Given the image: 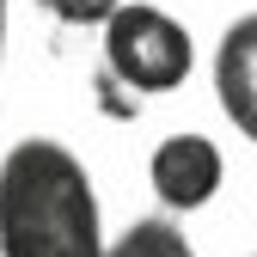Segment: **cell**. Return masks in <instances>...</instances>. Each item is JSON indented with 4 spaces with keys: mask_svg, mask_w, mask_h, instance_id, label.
Masks as SVG:
<instances>
[{
    "mask_svg": "<svg viewBox=\"0 0 257 257\" xmlns=\"http://www.w3.org/2000/svg\"><path fill=\"white\" fill-rule=\"evenodd\" d=\"M0 257H104L98 190L74 147L31 135L0 153Z\"/></svg>",
    "mask_w": 257,
    "mask_h": 257,
    "instance_id": "cell-1",
    "label": "cell"
},
{
    "mask_svg": "<svg viewBox=\"0 0 257 257\" xmlns=\"http://www.w3.org/2000/svg\"><path fill=\"white\" fill-rule=\"evenodd\" d=\"M196 68V37L166 13V7H141L128 0L122 13H110L98 25V74L104 86L128 92V110L141 98H166L178 92Z\"/></svg>",
    "mask_w": 257,
    "mask_h": 257,
    "instance_id": "cell-2",
    "label": "cell"
},
{
    "mask_svg": "<svg viewBox=\"0 0 257 257\" xmlns=\"http://www.w3.org/2000/svg\"><path fill=\"white\" fill-rule=\"evenodd\" d=\"M220 178H227V159L202 128H178V135H159V147L147 153V184L166 214H196L220 196Z\"/></svg>",
    "mask_w": 257,
    "mask_h": 257,
    "instance_id": "cell-3",
    "label": "cell"
},
{
    "mask_svg": "<svg viewBox=\"0 0 257 257\" xmlns=\"http://www.w3.org/2000/svg\"><path fill=\"white\" fill-rule=\"evenodd\" d=\"M214 98L245 141H257V13L233 19L214 49Z\"/></svg>",
    "mask_w": 257,
    "mask_h": 257,
    "instance_id": "cell-4",
    "label": "cell"
},
{
    "mask_svg": "<svg viewBox=\"0 0 257 257\" xmlns=\"http://www.w3.org/2000/svg\"><path fill=\"white\" fill-rule=\"evenodd\" d=\"M104 257H196L190 251V239L178 233V220H135L116 245H104Z\"/></svg>",
    "mask_w": 257,
    "mask_h": 257,
    "instance_id": "cell-5",
    "label": "cell"
},
{
    "mask_svg": "<svg viewBox=\"0 0 257 257\" xmlns=\"http://www.w3.org/2000/svg\"><path fill=\"white\" fill-rule=\"evenodd\" d=\"M37 7H43L49 19H61V25H104L110 13L128 7V0H37Z\"/></svg>",
    "mask_w": 257,
    "mask_h": 257,
    "instance_id": "cell-6",
    "label": "cell"
},
{
    "mask_svg": "<svg viewBox=\"0 0 257 257\" xmlns=\"http://www.w3.org/2000/svg\"><path fill=\"white\" fill-rule=\"evenodd\" d=\"M0 55H7V0H0Z\"/></svg>",
    "mask_w": 257,
    "mask_h": 257,
    "instance_id": "cell-7",
    "label": "cell"
}]
</instances>
